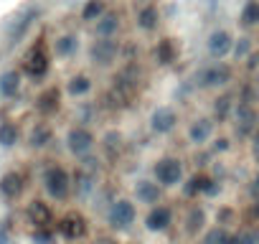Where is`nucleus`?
Segmentation results:
<instances>
[{
    "instance_id": "nucleus-22",
    "label": "nucleus",
    "mask_w": 259,
    "mask_h": 244,
    "mask_svg": "<svg viewBox=\"0 0 259 244\" xmlns=\"http://www.w3.org/2000/svg\"><path fill=\"white\" fill-rule=\"evenodd\" d=\"M234 107H236V94H234L231 89H221V92L213 97L208 114L216 119V125H226V122L231 119V114H234Z\"/></svg>"
},
{
    "instance_id": "nucleus-19",
    "label": "nucleus",
    "mask_w": 259,
    "mask_h": 244,
    "mask_svg": "<svg viewBox=\"0 0 259 244\" xmlns=\"http://www.w3.org/2000/svg\"><path fill=\"white\" fill-rule=\"evenodd\" d=\"M234 41L236 36L229 31V28H213L208 36H206V54L211 61H224L231 56V49H234Z\"/></svg>"
},
{
    "instance_id": "nucleus-1",
    "label": "nucleus",
    "mask_w": 259,
    "mask_h": 244,
    "mask_svg": "<svg viewBox=\"0 0 259 244\" xmlns=\"http://www.w3.org/2000/svg\"><path fill=\"white\" fill-rule=\"evenodd\" d=\"M41 188L51 204H66L74 198V176L66 166L51 160L41 168Z\"/></svg>"
},
{
    "instance_id": "nucleus-7",
    "label": "nucleus",
    "mask_w": 259,
    "mask_h": 244,
    "mask_svg": "<svg viewBox=\"0 0 259 244\" xmlns=\"http://www.w3.org/2000/svg\"><path fill=\"white\" fill-rule=\"evenodd\" d=\"M181 122H183V117H181V109L178 107H173V104H158L148 114V130H150L153 138H168V135H173L181 128Z\"/></svg>"
},
{
    "instance_id": "nucleus-23",
    "label": "nucleus",
    "mask_w": 259,
    "mask_h": 244,
    "mask_svg": "<svg viewBox=\"0 0 259 244\" xmlns=\"http://www.w3.org/2000/svg\"><path fill=\"white\" fill-rule=\"evenodd\" d=\"M163 23V13L158 8V3H145V6H138L135 11V26L138 31L143 33H155Z\"/></svg>"
},
{
    "instance_id": "nucleus-35",
    "label": "nucleus",
    "mask_w": 259,
    "mask_h": 244,
    "mask_svg": "<svg viewBox=\"0 0 259 244\" xmlns=\"http://www.w3.org/2000/svg\"><path fill=\"white\" fill-rule=\"evenodd\" d=\"M231 244H259V224H244V226L234 229Z\"/></svg>"
},
{
    "instance_id": "nucleus-34",
    "label": "nucleus",
    "mask_w": 259,
    "mask_h": 244,
    "mask_svg": "<svg viewBox=\"0 0 259 244\" xmlns=\"http://www.w3.org/2000/svg\"><path fill=\"white\" fill-rule=\"evenodd\" d=\"M216 224L219 226H226V229H239V209L236 206H229V204H221L216 209Z\"/></svg>"
},
{
    "instance_id": "nucleus-41",
    "label": "nucleus",
    "mask_w": 259,
    "mask_h": 244,
    "mask_svg": "<svg viewBox=\"0 0 259 244\" xmlns=\"http://www.w3.org/2000/svg\"><path fill=\"white\" fill-rule=\"evenodd\" d=\"M249 224H259V198L249 204Z\"/></svg>"
},
{
    "instance_id": "nucleus-16",
    "label": "nucleus",
    "mask_w": 259,
    "mask_h": 244,
    "mask_svg": "<svg viewBox=\"0 0 259 244\" xmlns=\"http://www.w3.org/2000/svg\"><path fill=\"white\" fill-rule=\"evenodd\" d=\"M56 211L49 198H31L26 204V221L33 229H56Z\"/></svg>"
},
{
    "instance_id": "nucleus-44",
    "label": "nucleus",
    "mask_w": 259,
    "mask_h": 244,
    "mask_svg": "<svg viewBox=\"0 0 259 244\" xmlns=\"http://www.w3.org/2000/svg\"><path fill=\"white\" fill-rule=\"evenodd\" d=\"M254 186L259 188V171H256V176H254Z\"/></svg>"
},
{
    "instance_id": "nucleus-24",
    "label": "nucleus",
    "mask_w": 259,
    "mask_h": 244,
    "mask_svg": "<svg viewBox=\"0 0 259 244\" xmlns=\"http://www.w3.org/2000/svg\"><path fill=\"white\" fill-rule=\"evenodd\" d=\"M153 56H155L158 66L168 69V66H173L181 59V46H178V41L173 36H163V38H158V44L153 49Z\"/></svg>"
},
{
    "instance_id": "nucleus-14",
    "label": "nucleus",
    "mask_w": 259,
    "mask_h": 244,
    "mask_svg": "<svg viewBox=\"0 0 259 244\" xmlns=\"http://www.w3.org/2000/svg\"><path fill=\"white\" fill-rule=\"evenodd\" d=\"M51 51H49V46H46V41L44 38H38L31 49H28V54L23 56V71H26V76H31V79H44L46 74H49V69H51Z\"/></svg>"
},
{
    "instance_id": "nucleus-18",
    "label": "nucleus",
    "mask_w": 259,
    "mask_h": 244,
    "mask_svg": "<svg viewBox=\"0 0 259 244\" xmlns=\"http://www.w3.org/2000/svg\"><path fill=\"white\" fill-rule=\"evenodd\" d=\"M28 188V176L21 168H11L0 176V198L6 204H16Z\"/></svg>"
},
{
    "instance_id": "nucleus-10",
    "label": "nucleus",
    "mask_w": 259,
    "mask_h": 244,
    "mask_svg": "<svg viewBox=\"0 0 259 244\" xmlns=\"http://www.w3.org/2000/svg\"><path fill=\"white\" fill-rule=\"evenodd\" d=\"M229 122L234 125V133H236L241 140H249L251 133H254L256 125H259V104L236 97V107H234V114H231Z\"/></svg>"
},
{
    "instance_id": "nucleus-11",
    "label": "nucleus",
    "mask_w": 259,
    "mask_h": 244,
    "mask_svg": "<svg viewBox=\"0 0 259 244\" xmlns=\"http://www.w3.org/2000/svg\"><path fill=\"white\" fill-rule=\"evenodd\" d=\"M119 54H122L119 38H94L89 44V49H87L89 64L97 66V69H112V66H117Z\"/></svg>"
},
{
    "instance_id": "nucleus-13",
    "label": "nucleus",
    "mask_w": 259,
    "mask_h": 244,
    "mask_svg": "<svg viewBox=\"0 0 259 244\" xmlns=\"http://www.w3.org/2000/svg\"><path fill=\"white\" fill-rule=\"evenodd\" d=\"M178 226L186 234V239H193V241L208 229V211L201 206V201H191L183 209V214L178 216Z\"/></svg>"
},
{
    "instance_id": "nucleus-25",
    "label": "nucleus",
    "mask_w": 259,
    "mask_h": 244,
    "mask_svg": "<svg viewBox=\"0 0 259 244\" xmlns=\"http://www.w3.org/2000/svg\"><path fill=\"white\" fill-rule=\"evenodd\" d=\"M92 28H94V38H117L122 31V16L117 11H107Z\"/></svg>"
},
{
    "instance_id": "nucleus-3",
    "label": "nucleus",
    "mask_w": 259,
    "mask_h": 244,
    "mask_svg": "<svg viewBox=\"0 0 259 244\" xmlns=\"http://www.w3.org/2000/svg\"><path fill=\"white\" fill-rule=\"evenodd\" d=\"M150 176L160 183L163 191H176L183 186L186 181V160L176 153H165V155H158L150 166Z\"/></svg>"
},
{
    "instance_id": "nucleus-33",
    "label": "nucleus",
    "mask_w": 259,
    "mask_h": 244,
    "mask_svg": "<svg viewBox=\"0 0 259 244\" xmlns=\"http://www.w3.org/2000/svg\"><path fill=\"white\" fill-rule=\"evenodd\" d=\"M239 26L244 31L259 28V0H244V6L239 11Z\"/></svg>"
},
{
    "instance_id": "nucleus-26",
    "label": "nucleus",
    "mask_w": 259,
    "mask_h": 244,
    "mask_svg": "<svg viewBox=\"0 0 259 244\" xmlns=\"http://www.w3.org/2000/svg\"><path fill=\"white\" fill-rule=\"evenodd\" d=\"M97 150L104 155V158H119V153L124 150V135L119 133V130H107L104 135H99V145H97Z\"/></svg>"
},
{
    "instance_id": "nucleus-17",
    "label": "nucleus",
    "mask_w": 259,
    "mask_h": 244,
    "mask_svg": "<svg viewBox=\"0 0 259 244\" xmlns=\"http://www.w3.org/2000/svg\"><path fill=\"white\" fill-rule=\"evenodd\" d=\"M130 196L135 198L138 206H145V209H150V206L165 201V191L160 188V183H158L153 176L135 178V181H133V193H130Z\"/></svg>"
},
{
    "instance_id": "nucleus-5",
    "label": "nucleus",
    "mask_w": 259,
    "mask_h": 244,
    "mask_svg": "<svg viewBox=\"0 0 259 244\" xmlns=\"http://www.w3.org/2000/svg\"><path fill=\"white\" fill-rule=\"evenodd\" d=\"M97 145H99V135L94 133L92 125H84V122L69 125V130L64 135V148L74 160H84V158L94 155Z\"/></svg>"
},
{
    "instance_id": "nucleus-8",
    "label": "nucleus",
    "mask_w": 259,
    "mask_h": 244,
    "mask_svg": "<svg viewBox=\"0 0 259 244\" xmlns=\"http://www.w3.org/2000/svg\"><path fill=\"white\" fill-rule=\"evenodd\" d=\"M178 224V209L170 201H160L143 214V229L148 234H168Z\"/></svg>"
},
{
    "instance_id": "nucleus-4",
    "label": "nucleus",
    "mask_w": 259,
    "mask_h": 244,
    "mask_svg": "<svg viewBox=\"0 0 259 244\" xmlns=\"http://www.w3.org/2000/svg\"><path fill=\"white\" fill-rule=\"evenodd\" d=\"M236 76V69L229 61H208L193 74V84L201 92H221L229 89Z\"/></svg>"
},
{
    "instance_id": "nucleus-28",
    "label": "nucleus",
    "mask_w": 259,
    "mask_h": 244,
    "mask_svg": "<svg viewBox=\"0 0 259 244\" xmlns=\"http://www.w3.org/2000/svg\"><path fill=\"white\" fill-rule=\"evenodd\" d=\"M23 87V74L18 69H6L0 74V97L3 99H16Z\"/></svg>"
},
{
    "instance_id": "nucleus-39",
    "label": "nucleus",
    "mask_w": 259,
    "mask_h": 244,
    "mask_svg": "<svg viewBox=\"0 0 259 244\" xmlns=\"http://www.w3.org/2000/svg\"><path fill=\"white\" fill-rule=\"evenodd\" d=\"M241 66H244L249 74H256V71H259V51L254 49V51H251V54H249V56L241 61Z\"/></svg>"
},
{
    "instance_id": "nucleus-30",
    "label": "nucleus",
    "mask_w": 259,
    "mask_h": 244,
    "mask_svg": "<svg viewBox=\"0 0 259 244\" xmlns=\"http://www.w3.org/2000/svg\"><path fill=\"white\" fill-rule=\"evenodd\" d=\"M231 241H234V229L219 224H208V229L196 239V244H231Z\"/></svg>"
},
{
    "instance_id": "nucleus-42",
    "label": "nucleus",
    "mask_w": 259,
    "mask_h": 244,
    "mask_svg": "<svg viewBox=\"0 0 259 244\" xmlns=\"http://www.w3.org/2000/svg\"><path fill=\"white\" fill-rule=\"evenodd\" d=\"M94 244H119V241H117V239H107V236H104V239H97Z\"/></svg>"
},
{
    "instance_id": "nucleus-2",
    "label": "nucleus",
    "mask_w": 259,
    "mask_h": 244,
    "mask_svg": "<svg viewBox=\"0 0 259 244\" xmlns=\"http://www.w3.org/2000/svg\"><path fill=\"white\" fill-rule=\"evenodd\" d=\"M104 224L112 234H124L138 224V204L133 196H117L104 209Z\"/></svg>"
},
{
    "instance_id": "nucleus-29",
    "label": "nucleus",
    "mask_w": 259,
    "mask_h": 244,
    "mask_svg": "<svg viewBox=\"0 0 259 244\" xmlns=\"http://www.w3.org/2000/svg\"><path fill=\"white\" fill-rule=\"evenodd\" d=\"M36 18H38V11H36V8H28V11H26V13H23V16L11 26V28H8V44H11V46L21 44V41H23V36L28 33V28L33 26V21H36Z\"/></svg>"
},
{
    "instance_id": "nucleus-37",
    "label": "nucleus",
    "mask_w": 259,
    "mask_h": 244,
    "mask_svg": "<svg viewBox=\"0 0 259 244\" xmlns=\"http://www.w3.org/2000/svg\"><path fill=\"white\" fill-rule=\"evenodd\" d=\"M33 244H56V229H33Z\"/></svg>"
},
{
    "instance_id": "nucleus-27",
    "label": "nucleus",
    "mask_w": 259,
    "mask_h": 244,
    "mask_svg": "<svg viewBox=\"0 0 259 244\" xmlns=\"http://www.w3.org/2000/svg\"><path fill=\"white\" fill-rule=\"evenodd\" d=\"M51 54L56 59H74L79 54V36L76 33H59L51 44Z\"/></svg>"
},
{
    "instance_id": "nucleus-20",
    "label": "nucleus",
    "mask_w": 259,
    "mask_h": 244,
    "mask_svg": "<svg viewBox=\"0 0 259 244\" xmlns=\"http://www.w3.org/2000/svg\"><path fill=\"white\" fill-rule=\"evenodd\" d=\"M26 143H28V148H31V150H36V153H41V150L51 148V145L56 143L54 125H51L49 119H38V122H33L31 130H28V135H26Z\"/></svg>"
},
{
    "instance_id": "nucleus-31",
    "label": "nucleus",
    "mask_w": 259,
    "mask_h": 244,
    "mask_svg": "<svg viewBox=\"0 0 259 244\" xmlns=\"http://www.w3.org/2000/svg\"><path fill=\"white\" fill-rule=\"evenodd\" d=\"M21 138H23V130H21V125L16 119H3L0 122V148L11 150V148H16L21 143Z\"/></svg>"
},
{
    "instance_id": "nucleus-21",
    "label": "nucleus",
    "mask_w": 259,
    "mask_h": 244,
    "mask_svg": "<svg viewBox=\"0 0 259 244\" xmlns=\"http://www.w3.org/2000/svg\"><path fill=\"white\" fill-rule=\"evenodd\" d=\"M94 92V76L87 71H76L64 82V97L69 99H87Z\"/></svg>"
},
{
    "instance_id": "nucleus-15",
    "label": "nucleus",
    "mask_w": 259,
    "mask_h": 244,
    "mask_svg": "<svg viewBox=\"0 0 259 244\" xmlns=\"http://www.w3.org/2000/svg\"><path fill=\"white\" fill-rule=\"evenodd\" d=\"M61 107H64V89L56 87V84L44 87V89L36 94V99H33V109L38 112L41 119L56 117V114L61 112Z\"/></svg>"
},
{
    "instance_id": "nucleus-40",
    "label": "nucleus",
    "mask_w": 259,
    "mask_h": 244,
    "mask_svg": "<svg viewBox=\"0 0 259 244\" xmlns=\"http://www.w3.org/2000/svg\"><path fill=\"white\" fill-rule=\"evenodd\" d=\"M249 153H251V160L259 166V125H256V130L249 138Z\"/></svg>"
},
{
    "instance_id": "nucleus-9",
    "label": "nucleus",
    "mask_w": 259,
    "mask_h": 244,
    "mask_svg": "<svg viewBox=\"0 0 259 244\" xmlns=\"http://www.w3.org/2000/svg\"><path fill=\"white\" fill-rule=\"evenodd\" d=\"M56 234H59L64 241L81 244V241L89 236V219H87L79 209H69V211H64V214L56 219Z\"/></svg>"
},
{
    "instance_id": "nucleus-36",
    "label": "nucleus",
    "mask_w": 259,
    "mask_h": 244,
    "mask_svg": "<svg viewBox=\"0 0 259 244\" xmlns=\"http://www.w3.org/2000/svg\"><path fill=\"white\" fill-rule=\"evenodd\" d=\"M251 51H254V41H251L249 36H239V38L234 41V49H231V59L241 64V61H244V59H246V56H249Z\"/></svg>"
},
{
    "instance_id": "nucleus-12",
    "label": "nucleus",
    "mask_w": 259,
    "mask_h": 244,
    "mask_svg": "<svg viewBox=\"0 0 259 244\" xmlns=\"http://www.w3.org/2000/svg\"><path fill=\"white\" fill-rule=\"evenodd\" d=\"M216 119L211 114H193L186 122V140L193 148H208V143L216 138Z\"/></svg>"
},
{
    "instance_id": "nucleus-43",
    "label": "nucleus",
    "mask_w": 259,
    "mask_h": 244,
    "mask_svg": "<svg viewBox=\"0 0 259 244\" xmlns=\"http://www.w3.org/2000/svg\"><path fill=\"white\" fill-rule=\"evenodd\" d=\"M138 6H145V3H155V0H135Z\"/></svg>"
},
{
    "instance_id": "nucleus-32",
    "label": "nucleus",
    "mask_w": 259,
    "mask_h": 244,
    "mask_svg": "<svg viewBox=\"0 0 259 244\" xmlns=\"http://www.w3.org/2000/svg\"><path fill=\"white\" fill-rule=\"evenodd\" d=\"M107 11H109L107 0H84V6H81V11H79V18H81V23L94 26Z\"/></svg>"
},
{
    "instance_id": "nucleus-38",
    "label": "nucleus",
    "mask_w": 259,
    "mask_h": 244,
    "mask_svg": "<svg viewBox=\"0 0 259 244\" xmlns=\"http://www.w3.org/2000/svg\"><path fill=\"white\" fill-rule=\"evenodd\" d=\"M208 148H211V153H213V155H221V153L231 150V140H229L226 135H216V138L208 143Z\"/></svg>"
},
{
    "instance_id": "nucleus-6",
    "label": "nucleus",
    "mask_w": 259,
    "mask_h": 244,
    "mask_svg": "<svg viewBox=\"0 0 259 244\" xmlns=\"http://www.w3.org/2000/svg\"><path fill=\"white\" fill-rule=\"evenodd\" d=\"M181 193L183 198L191 204V201H203V198H213L221 193V181H216L211 173L206 171H196L191 176H186L183 186H181Z\"/></svg>"
}]
</instances>
